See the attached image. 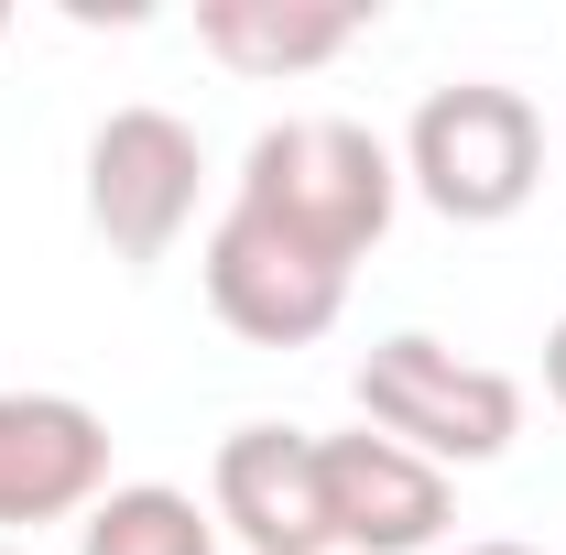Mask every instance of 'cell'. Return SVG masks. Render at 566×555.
Returning <instances> with one entry per match:
<instances>
[{
	"instance_id": "cell-1",
	"label": "cell",
	"mask_w": 566,
	"mask_h": 555,
	"mask_svg": "<svg viewBox=\"0 0 566 555\" xmlns=\"http://www.w3.org/2000/svg\"><path fill=\"white\" fill-rule=\"evenodd\" d=\"M229 208L283 229V240H305L316 262H349L392 229L403 208V164L381 153V132H359L338 109H305V121H273V132H251L240 153V186H229Z\"/></svg>"
},
{
	"instance_id": "cell-2",
	"label": "cell",
	"mask_w": 566,
	"mask_h": 555,
	"mask_svg": "<svg viewBox=\"0 0 566 555\" xmlns=\"http://www.w3.org/2000/svg\"><path fill=\"white\" fill-rule=\"evenodd\" d=\"M403 186L458 229H501L523 218V197L545 186V121L523 87L501 76H458V87H424L415 132H403Z\"/></svg>"
},
{
	"instance_id": "cell-3",
	"label": "cell",
	"mask_w": 566,
	"mask_h": 555,
	"mask_svg": "<svg viewBox=\"0 0 566 555\" xmlns=\"http://www.w3.org/2000/svg\"><path fill=\"white\" fill-rule=\"evenodd\" d=\"M359 425L415 447V458H436V469H491L523 436V381L491 370V359H458L424 327H392L359 359Z\"/></svg>"
},
{
	"instance_id": "cell-4",
	"label": "cell",
	"mask_w": 566,
	"mask_h": 555,
	"mask_svg": "<svg viewBox=\"0 0 566 555\" xmlns=\"http://www.w3.org/2000/svg\"><path fill=\"white\" fill-rule=\"evenodd\" d=\"M197 175H208V153L197 132L175 121V109H109L98 132H87V229L120 251V262H164L175 240H186V218H197Z\"/></svg>"
},
{
	"instance_id": "cell-5",
	"label": "cell",
	"mask_w": 566,
	"mask_h": 555,
	"mask_svg": "<svg viewBox=\"0 0 566 555\" xmlns=\"http://www.w3.org/2000/svg\"><path fill=\"white\" fill-rule=\"evenodd\" d=\"M197 273H208L218 327H240L251 348H305V338H327L349 316V262H316L305 240H283V229H262L240 208L208 229Z\"/></svg>"
},
{
	"instance_id": "cell-6",
	"label": "cell",
	"mask_w": 566,
	"mask_h": 555,
	"mask_svg": "<svg viewBox=\"0 0 566 555\" xmlns=\"http://www.w3.org/2000/svg\"><path fill=\"white\" fill-rule=\"evenodd\" d=\"M109 490V425L76 392H0V534L22 545L33 523H87Z\"/></svg>"
},
{
	"instance_id": "cell-7",
	"label": "cell",
	"mask_w": 566,
	"mask_h": 555,
	"mask_svg": "<svg viewBox=\"0 0 566 555\" xmlns=\"http://www.w3.org/2000/svg\"><path fill=\"white\" fill-rule=\"evenodd\" d=\"M208 512L251 555H338V534H327V480H316V436L305 425H240V436H218Z\"/></svg>"
},
{
	"instance_id": "cell-8",
	"label": "cell",
	"mask_w": 566,
	"mask_h": 555,
	"mask_svg": "<svg viewBox=\"0 0 566 555\" xmlns=\"http://www.w3.org/2000/svg\"><path fill=\"white\" fill-rule=\"evenodd\" d=\"M316 480H327V534L338 555H424L447 534V469L392 447V436H316Z\"/></svg>"
},
{
	"instance_id": "cell-9",
	"label": "cell",
	"mask_w": 566,
	"mask_h": 555,
	"mask_svg": "<svg viewBox=\"0 0 566 555\" xmlns=\"http://www.w3.org/2000/svg\"><path fill=\"white\" fill-rule=\"evenodd\" d=\"M370 11L359 0H208L197 11V44L240 76H305V66H338Z\"/></svg>"
},
{
	"instance_id": "cell-10",
	"label": "cell",
	"mask_w": 566,
	"mask_h": 555,
	"mask_svg": "<svg viewBox=\"0 0 566 555\" xmlns=\"http://www.w3.org/2000/svg\"><path fill=\"white\" fill-rule=\"evenodd\" d=\"M76 555H218V512H197L164 480L98 490V512L76 523Z\"/></svg>"
},
{
	"instance_id": "cell-11",
	"label": "cell",
	"mask_w": 566,
	"mask_h": 555,
	"mask_svg": "<svg viewBox=\"0 0 566 555\" xmlns=\"http://www.w3.org/2000/svg\"><path fill=\"white\" fill-rule=\"evenodd\" d=\"M545 392H556V415H566V316L545 327Z\"/></svg>"
},
{
	"instance_id": "cell-12",
	"label": "cell",
	"mask_w": 566,
	"mask_h": 555,
	"mask_svg": "<svg viewBox=\"0 0 566 555\" xmlns=\"http://www.w3.org/2000/svg\"><path fill=\"white\" fill-rule=\"evenodd\" d=\"M458 555H534V545H458Z\"/></svg>"
},
{
	"instance_id": "cell-13",
	"label": "cell",
	"mask_w": 566,
	"mask_h": 555,
	"mask_svg": "<svg viewBox=\"0 0 566 555\" xmlns=\"http://www.w3.org/2000/svg\"><path fill=\"white\" fill-rule=\"evenodd\" d=\"M0 555H22V545H11V534H0Z\"/></svg>"
},
{
	"instance_id": "cell-14",
	"label": "cell",
	"mask_w": 566,
	"mask_h": 555,
	"mask_svg": "<svg viewBox=\"0 0 566 555\" xmlns=\"http://www.w3.org/2000/svg\"><path fill=\"white\" fill-rule=\"evenodd\" d=\"M0 33H11V11H0Z\"/></svg>"
}]
</instances>
